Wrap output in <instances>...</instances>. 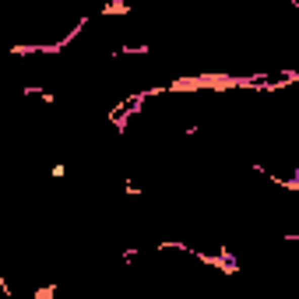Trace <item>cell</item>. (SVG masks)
I'll use <instances>...</instances> for the list:
<instances>
[{"instance_id":"cell-1","label":"cell","mask_w":299,"mask_h":299,"mask_svg":"<svg viewBox=\"0 0 299 299\" xmlns=\"http://www.w3.org/2000/svg\"><path fill=\"white\" fill-rule=\"evenodd\" d=\"M57 292H60V285H57V282H46V285H39V289L32 292V299H57Z\"/></svg>"},{"instance_id":"cell-2","label":"cell","mask_w":299,"mask_h":299,"mask_svg":"<svg viewBox=\"0 0 299 299\" xmlns=\"http://www.w3.org/2000/svg\"><path fill=\"white\" fill-rule=\"evenodd\" d=\"M127 11H131L127 0H109V4H102V14H127Z\"/></svg>"},{"instance_id":"cell-5","label":"cell","mask_w":299,"mask_h":299,"mask_svg":"<svg viewBox=\"0 0 299 299\" xmlns=\"http://www.w3.org/2000/svg\"><path fill=\"white\" fill-rule=\"evenodd\" d=\"M123 190H127V194H131V197H141V194H145V190H141V187H138V183H131V180H127V183H123Z\"/></svg>"},{"instance_id":"cell-3","label":"cell","mask_w":299,"mask_h":299,"mask_svg":"<svg viewBox=\"0 0 299 299\" xmlns=\"http://www.w3.org/2000/svg\"><path fill=\"white\" fill-rule=\"evenodd\" d=\"M120 53H123V57H148L151 46H145V42H141V46H120Z\"/></svg>"},{"instance_id":"cell-4","label":"cell","mask_w":299,"mask_h":299,"mask_svg":"<svg viewBox=\"0 0 299 299\" xmlns=\"http://www.w3.org/2000/svg\"><path fill=\"white\" fill-rule=\"evenodd\" d=\"M50 176H53V180H64V176H67V165H64V162L50 165Z\"/></svg>"}]
</instances>
